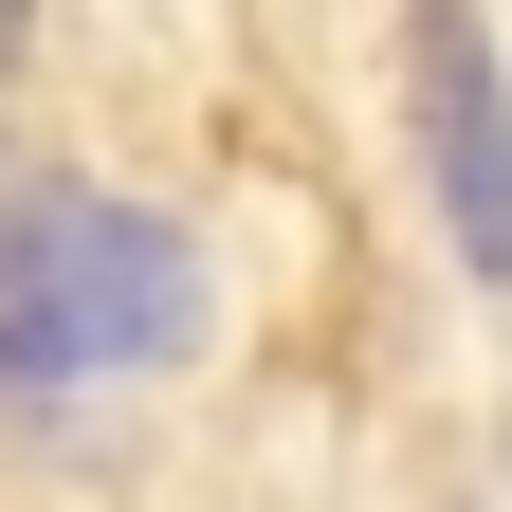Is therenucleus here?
Here are the masks:
<instances>
[{
    "label": "nucleus",
    "mask_w": 512,
    "mask_h": 512,
    "mask_svg": "<svg viewBox=\"0 0 512 512\" xmlns=\"http://www.w3.org/2000/svg\"><path fill=\"white\" fill-rule=\"evenodd\" d=\"M19 37H37V0H0V74H19Z\"/></svg>",
    "instance_id": "obj_3"
},
{
    "label": "nucleus",
    "mask_w": 512,
    "mask_h": 512,
    "mask_svg": "<svg viewBox=\"0 0 512 512\" xmlns=\"http://www.w3.org/2000/svg\"><path fill=\"white\" fill-rule=\"evenodd\" d=\"M403 110H421V183H439L458 275L512 293V74H494L476 0H403Z\"/></svg>",
    "instance_id": "obj_2"
},
{
    "label": "nucleus",
    "mask_w": 512,
    "mask_h": 512,
    "mask_svg": "<svg viewBox=\"0 0 512 512\" xmlns=\"http://www.w3.org/2000/svg\"><path fill=\"white\" fill-rule=\"evenodd\" d=\"M202 348V238L92 183H19L0 220V403H92Z\"/></svg>",
    "instance_id": "obj_1"
}]
</instances>
